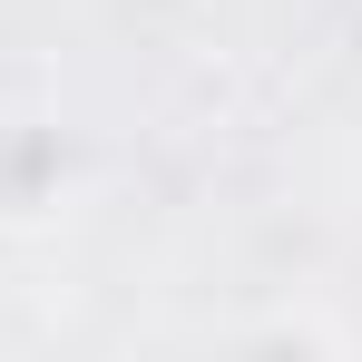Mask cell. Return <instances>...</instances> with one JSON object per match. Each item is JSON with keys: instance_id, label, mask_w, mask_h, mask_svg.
I'll use <instances>...</instances> for the list:
<instances>
[{"instance_id": "cell-1", "label": "cell", "mask_w": 362, "mask_h": 362, "mask_svg": "<svg viewBox=\"0 0 362 362\" xmlns=\"http://www.w3.org/2000/svg\"><path fill=\"white\" fill-rule=\"evenodd\" d=\"M78 196V147L59 118H0V226H49Z\"/></svg>"}]
</instances>
